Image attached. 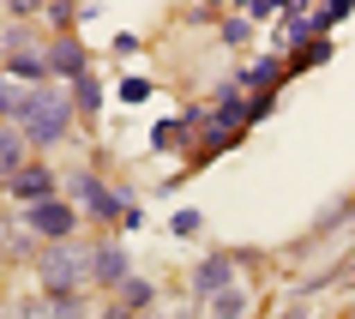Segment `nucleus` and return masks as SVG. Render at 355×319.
Wrapping results in <instances>:
<instances>
[{"mask_svg": "<svg viewBox=\"0 0 355 319\" xmlns=\"http://www.w3.org/2000/svg\"><path fill=\"white\" fill-rule=\"evenodd\" d=\"M265 114H271V96H253V103H247V127H253V121H265Z\"/></svg>", "mask_w": 355, "mask_h": 319, "instance_id": "4be33fe9", "label": "nucleus"}, {"mask_svg": "<svg viewBox=\"0 0 355 319\" xmlns=\"http://www.w3.org/2000/svg\"><path fill=\"white\" fill-rule=\"evenodd\" d=\"M199 223H205L199 211H175V217H168V229H175V235H199Z\"/></svg>", "mask_w": 355, "mask_h": 319, "instance_id": "a211bd4d", "label": "nucleus"}, {"mask_svg": "<svg viewBox=\"0 0 355 319\" xmlns=\"http://www.w3.org/2000/svg\"><path fill=\"white\" fill-rule=\"evenodd\" d=\"M6 193H12V199H19L24 211H31V205H42V199H60V181H55V169L31 163V169H24L19 181H6Z\"/></svg>", "mask_w": 355, "mask_h": 319, "instance_id": "0eeeda50", "label": "nucleus"}, {"mask_svg": "<svg viewBox=\"0 0 355 319\" xmlns=\"http://www.w3.org/2000/svg\"><path fill=\"white\" fill-rule=\"evenodd\" d=\"M150 301H157V289H150L145 277H132L127 289L114 295V307H121V313H127V319H139V313H150Z\"/></svg>", "mask_w": 355, "mask_h": 319, "instance_id": "ddd939ff", "label": "nucleus"}, {"mask_svg": "<svg viewBox=\"0 0 355 319\" xmlns=\"http://www.w3.org/2000/svg\"><path fill=\"white\" fill-rule=\"evenodd\" d=\"M24 169H31V145H24V132L19 127H0V187L19 181Z\"/></svg>", "mask_w": 355, "mask_h": 319, "instance_id": "9d476101", "label": "nucleus"}, {"mask_svg": "<svg viewBox=\"0 0 355 319\" xmlns=\"http://www.w3.org/2000/svg\"><path fill=\"white\" fill-rule=\"evenodd\" d=\"M37 277H42V295L49 301H67V295L85 289V277H91V253H78L73 241H60V247H49L37 259Z\"/></svg>", "mask_w": 355, "mask_h": 319, "instance_id": "7ed1b4c3", "label": "nucleus"}, {"mask_svg": "<svg viewBox=\"0 0 355 319\" xmlns=\"http://www.w3.org/2000/svg\"><path fill=\"white\" fill-rule=\"evenodd\" d=\"M49 319H85V307H78V295H67V301H49Z\"/></svg>", "mask_w": 355, "mask_h": 319, "instance_id": "6ab92c4d", "label": "nucleus"}, {"mask_svg": "<svg viewBox=\"0 0 355 319\" xmlns=\"http://www.w3.org/2000/svg\"><path fill=\"white\" fill-rule=\"evenodd\" d=\"M199 307H205L199 319H241V313H247V295H241V289H223V295L199 301Z\"/></svg>", "mask_w": 355, "mask_h": 319, "instance_id": "4468645a", "label": "nucleus"}, {"mask_svg": "<svg viewBox=\"0 0 355 319\" xmlns=\"http://www.w3.org/2000/svg\"><path fill=\"white\" fill-rule=\"evenodd\" d=\"M19 319H49V307H42V301H24V307H19Z\"/></svg>", "mask_w": 355, "mask_h": 319, "instance_id": "5701e85b", "label": "nucleus"}, {"mask_svg": "<svg viewBox=\"0 0 355 319\" xmlns=\"http://www.w3.org/2000/svg\"><path fill=\"white\" fill-rule=\"evenodd\" d=\"M132 277H139V271H132V259H127V247H121V241H96L91 247V283H103V289L121 295Z\"/></svg>", "mask_w": 355, "mask_h": 319, "instance_id": "39448f33", "label": "nucleus"}, {"mask_svg": "<svg viewBox=\"0 0 355 319\" xmlns=\"http://www.w3.org/2000/svg\"><path fill=\"white\" fill-rule=\"evenodd\" d=\"M0 319H6V313H0Z\"/></svg>", "mask_w": 355, "mask_h": 319, "instance_id": "393cba45", "label": "nucleus"}, {"mask_svg": "<svg viewBox=\"0 0 355 319\" xmlns=\"http://www.w3.org/2000/svg\"><path fill=\"white\" fill-rule=\"evenodd\" d=\"M223 42L229 49H247V42H253V19H247V12H229L223 19Z\"/></svg>", "mask_w": 355, "mask_h": 319, "instance_id": "2eb2a0df", "label": "nucleus"}, {"mask_svg": "<svg viewBox=\"0 0 355 319\" xmlns=\"http://www.w3.org/2000/svg\"><path fill=\"white\" fill-rule=\"evenodd\" d=\"M103 319H127V313H121V307H114V301H109V307H103Z\"/></svg>", "mask_w": 355, "mask_h": 319, "instance_id": "b1692460", "label": "nucleus"}, {"mask_svg": "<svg viewBox=\"0 0 355 319\" xmlns=\"http://www.w3.org/2000/svg\"><path fill=\"white\" fill-rule=\"evenodd\" d=\"M42 55H49V73H55V78H67V85H78V78H85V42H78L73 31H60Z\"/></svg>", "mask_w": 355, "mask_h": 319, "instance_id": "423d86ee", "label": "nucleus"}, {"mask_svg": "<svg viewBox=\"0 0 355 319\" xmlns=\"http://www.w3.org/2000/svg\"><path fill=\"white\" fill-rule=\"evenodd\" d=\"M6 78H12L19 91H42V85H55V73H49V55H42V49L12 55V60H6Z\"/></svg>", "mask_w": 355, "mask_h": 319, "instance_id": "1a4fd4ad", "label": "nucleus"}, {"mask_svg": "<svg viewBox=\"0 0 355 319\" xmlns=\"http://www.w3.org/2000/svg\"><path fill=\"white\" fill-rule=\"evenodd\" d=\"M289 73L277 55H265V60H253V67H241V91H259L265 96V85H277V78Z\"/></svg>", "mask_w": 355, "mask_h": 319, "instance_id": "f8f14e48", "label": "nucleus"}, {"mask_svg": "<svg viewBox=\"0 0 355 319\" xmlns=\"http://www.w3.org/2000/svg\"><path fill=\"white\" fill-rule=\"evenodd\" d=\"M73 103H78V109H96V103H103V85H96V78L85 73V78L73 85Z\"/></svg>", "mask_w": 355, "mask_h": 319, "instance_id": "f3484780", "label": "nucleus"}, {"mask_svg": "<svg viewBox=\"0 0 355 319\" xmlns=\"http://www.w3.org/2000/svg\"><path fill=\"white\" fill-rule=\"evenodd\" d=\"M145 96H150L145 78H121V103H145Z\"/></svg>", "mask_w": 355, "mask_h": 319, "instance_id": "412c9836", "label": "nucleus"}, {"mask_svg": "<svg viewBox=\"0 0 355 319\" xmlns=\"http://www.w3.org/2000/svg\"><path fill=\"white\" fill-rule=\"evenodd\" d=\"M73 91H60V85H42V91H24V109L12 127L24 132V145L31 150H55L67 132H73Z\"/></svg>", "mask_w": 355, "mask_h": 319, "instance_id": "f257e3e1", "label": "nucleus"}, {"mask_svg": "<svg viewBox=\"0 0 355 319\" xmlns=\"http://www.w3.org/2000/svg\"><path fill=\"white\" fill-rule=\"evenodd\" d=\"M313 12H319V31H325V24H337V19H349L355 6H349V0H337V6H313Z\"/></svg>", "mask_w": 355, "mask_h": 319, "instance_id": "aec40b11", "label": "nucleus"}, {"mask_svg": "<svg viewBox=\"0 0 355 319\" xmlns=\"http://www.w3.org/2000/svg\"><path fill=\"white\" fill-rule=\"evenodd\" d=\"M19 109H24V91L0 73V121H19Z\"/></svg>", "mask_w": 355, "mask_h": 319, "instance_id": "dca6fc26", "label": "nucleus"}, {"mask_svg": "<svg viewBox=\"0 0 355 319\" xmlns=\"http://www.w3.org/2000/svg\"><path fill=\"white\" fill-rule=\"evenodd\" d=\"M223 289H235V259L211 253V259H199V265H193V295H199V301L223 295Z\"/></svg>", "mask_w": 355, "mask_h": 319, "instance_id": "6e6552de", "label": "nucleus"}, {"mask_svg": "<svg viewBox=\"0 0 355 319\" xmlns=\"http://www.w3.org/2000/svg\"><path fill=\"white\" fill-rule=\"evenodd\" d=\"M24 229H31L37 241L60 247V241H73V235H78V205H73V199H42V205L24 211Z\"/></svg>", "mask_w": 355, "mask_h": 319, "instance_id": "20e7f679", "label": "nucleus"}, {"mask_svg": "<svg viewBox=\"0 0 355 319\" xmlns=\"http://www.w3.org/2000/svg\"><path fill=\"white\" fill-rule=\"evenodd\" d=\"M313 37H319V12L313 6H289V12H283V42L301 49V42H313Z\"/></svg>", "mask_w": 355, "mask_h": 319, "instance_id": "9b49d317", "label": "nucleus"}, {"mask_svg": "<svg viewBox=\"0 0 355 319\" xmlns=\"http://www.w3.org/2000/svg\"><path fill=\"white\" fill-rule=\"evenodd\" d=\"M73 205L85 211V217H96V223H109V229H139V223H145V217H139V205H132V199H121L114 187H103L91 169L73 175Z\"/></svg>", "mask_w": 355, "mask_h": 319, "instance_id": "f03ea898", "label": "nucleus"}]
</instances>
